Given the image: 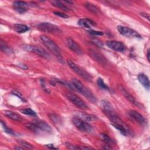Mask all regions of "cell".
Instances as JSON below:
<instances>
[{
    "label": "cell",
    "mask_w": 150,
    "mask_h": 150,
    "mask_svg": "<svg viewBox=\"0 0 150 150\" xmlns=\"http://www.w3.org/2000/svg\"><path fill=\"white\" fill-rule=\"evenodd\" d=\"M21 112L25 115H30V116H33V117L37 116V114L35 112V111L32 110L31 108H24V109L21 110Z\"/></svg>",
    "instance_id": "obj_25"
},
{
    "label": "cell",
    "mask_w": 150,
    "mask_h": 150,
    "mask_svg": "<svg viewBox=\"0 0 150 150\" xmlns=\"http://www.w3.org/2000/svg\"><path fill=\"white\" fill-rule=\"evenodd\" d=\"M15 149H25L24 147H21V146H16L15 148Z\"/></svg>",
    "instance_id": "obj_40"
},
{
    "label": "cell",
    "mask_w": 150,
    "mask_h": 150,
    "mask_svg": "<svg viewBox=\"0 0 150 150\" xmlns=\"http://www.w3.org/2000/svg\"><path fill=\"white\" fill-rule=\"evenodd\" d=\"M101 107L103 109V111L106 115H108L112 112H114L115 111L111 104V103L107 100H101Z\"/></svg>",
    "instance_id": "obj_14"
},
{
    "label": "cell",
    "mask_w": 150,
    "mask_h": 150,
    "mask_svg": "<svg viewBox=\"0 0 150 150\" xmlns=\"http://www.w3.org/2000/svg\"><path fill=\"white\" fill-rule=\"evenodd\" d=\"M14 10L15 11H16L18 13L22 14L25 13L27 11L28 9L27 8H23V7H16V6H14Z\"/></svg>",
    "instance_id": "obj_31"
},
{
    "label": "cell",
    "mask_w": 150,
    "mask_h": 150,
    "mask_svg": "<svg viewBox=\"0 0 150 150\" xmlns=\"http://www.w3.org/2000/svg\"><path fill=\"white\" fill-rule=\"evenodd\" d=\"M66 97L71 103L79 108L81 110H87L88 108L86 103L77 95L73 93H67Z\"/></svg>",
    "instance_id": "obj_6"
},
{
    "label": "cell",
    "mask_w": 150,
    "mask_h": 150,
    "mask_svg": "<svg viewBox=\"0 0 150 150\" xmlns=\"http://www.w3.org/2000/svg\"><path fill=\"white\" fill-rule=\"evenodd\" d=\"M12 94H14V95H15V96H16L18 97H19L22 101H25V98L23 97L21 93H19V92H18V91H16L15 90V91H13Z\"/></svg>",
    "instance_id": "obj_35"
},
{
    "label": "cell",
    "mask_w": 150,
    "mask_h": 150,
    "mask_svg": "<svg viewBox=\"0 0 150 150\" xmlns=\"http://www.w3.org/2000/svg\"><path fill=\"white\" fill-rule=\"evenodd\" d=\"M68 65L69 67L74 71L76 73H77L79 76H80L81 77L87 81H91L92 80V77L90 76V74H88L85 70L82 69L81 67L78 66L76 64H75L73 61L70 60H67V61Z\"/></svg>",
    "instance_id": "obj_4"
},
{
    "label": "cell",
    "mask_w": 150,
    "mask_h": 150,
    "mask_svg": "<svg viewBox=\"0 0 150 150\" xmlns=\"http://www.w3.org/2000/svg\"><path fill=\"white\" fill-rule=\"evenodd\" d=\"M140 15H141L142 16H143L144 18L146 19L148 21H149L150 18H149V15L148 13H145V12H141V13H140Z\"/></svg>",
    "instance_id": "obj_36"
},
{
    "label": "cell",
    "mask_w": 150,
    "mask_h": 150,
    "mask_svg": "<svg viewBox=\"0 0 150 150\" xmlns=\"http://www.w3.org/2000/svg\"><path fill=\"white\" fill-rule=\"evenodd\" d=\"M0 48L1 51L5 53L11 54L12 53V50L11 49V48L9 47L2 39H1L0 40Z\"/></svg>",
    "instance_id": "obj_23"
},
{
    "label": "cell",
    "mask_w": 150,
    "mask_h": 150,
    "mask_svg": "<svg viewBox=\"0 0 150 150\" xmlns=\"http://www.w3.org/2000/svg\"><path fill=\"white\" fill-rule=\"evenodd\" d=\"M129 115L132 119H134L138 124H139L141 125H144L145 124L146 120H145V118L137 111L130 110L129 111Z\"/></svg>",
    "instance_id": "obj_13"
},
{
    "label": "cell",
    "mask_w": 150,
    "mask_h": 150,
    "mask_svg": "<svg viewBox=\"0 0 150 150\" xmlns=\"http://www.w3.org/2000/svg\"><path fill=\"white\" fill-rule=\"evenodd\" d=\"M40 39L42 43L57 57L59 62L62 64H64V61L62 55L61 50L57 45L50 38L45 35H40Z\"/></svg>",
    "instance_id": "obj_1"
},
{
    "label": "cell",
    "mask_w": 150,
    "mask_h": 150,
    "mask_svg": "<svg viewBox=\"0 0 150 150\" xmlns=\"http://www.w3.org/2000/svg\"><path fill=\"white\" fill-rule=\"evenodd\" d=\"M67 45L69 49H70L73 52L79 55H81L83 53V50L81 47L71 38H69L66 40Z\"/></svg>",
    "instance_id": "obj_11"
},
{
    "label": "cell",
    "mask_w": 150,
    "mask_h": 150,
    "mask_svg": "<svg viewBox=\"0 0 150 150\" xmlns=\"http://www.w3.org/2000/svg\"><path fill=\"white\" fill-rule=\"evenodd\" d=\"M39 29L49 33H58L61 32L60 29L56 25L48 22H43L37 25Z\"/></svg>",
    "instance_id": "obj_7"
},
{
    "label": "cell",
    "mask_w": 150,
    "mask_h": 150,
    "mask_svg": "<svg viewBox=\"0 0 150 150\" xmlns=\"http://www.w3.org/2000/svg\"><path fill=\"white\" fill-rule=\"evenodd\" d=\"M66 146L67 148H68L69 149H80V146H78L77 145H71L69 143H66Z\"/></svg>",
    "instance_id": "obj_33"
},
{
    "label": "cell",
    "mask_w": 150,
    "mask_h": 150,
    "mask_svg": "<svg viewBox=\"0 0 150 150\" xmlns=\"http://www.w3.org/2000/svg\"><path fill=\"white\" fill-rule=\"evenodd\" d=\"M105 45L110 49L117 52L124 51L125 48L124 45L122 42H118V41H115V40L107 41L105 43Z\"/></svg>",
    "instance_id": "obj_10"
},
{
    "label": "cell",
    "mask_w": 150,
    "mask_h": 150,
    "mask_svg": "<svg viewBox=\"0 0 150 150\" xmlns=\"http://www.w3.org/2000/svg\"><path fill=\"white\" fill-rule=\"evenodd\" d=\"M149 53H150V52H149V49H148L147 50V53H146V57H147V60H148V62H149Z\"/></svg>",
    "instance_id": "obj_39"
},
{
    "label": "cell",
    "mask_w": 150,
    "mask_h": 150,
    "mask_svg": "<svg viewBox=\"0 0 150 150\" xmlns=\"http://www.w3.org/2000/svg\"><path fill=\"white\" fill-rule=\"evenodd\" d=\"M85 6L86 8L91 13L96 14V15H98L101 13L100 10L98 8H97L96 5L94 4L90 3V2H86L85 4Z\"/></svg>",
    "instance_id": "obj_20"
},
{
    "label": "cell",
    "mask_w": 150,
    "mask_h": 150,
    "mask_svg": "<svg viewBox=\"0 0 150 150\" xmlns=\"http://www.w3.org/2000/svg\"><path fill=\"white\" fill-rule=\"evenodd\" d=\"M22 48L29 52H32L43 58L45 59H49L50 57V54L43 48L36 46V45H28V44H24L21 46Z\"/></svg>",
    "instance_id": "obj_3"
},
{
    "label": "cell",
    "mask_w": 150,
    "mask_h": 150,
    "mask_svg": "<svg viewBox=\"0 0 150 150\" xmlns=\"http://www.w3.org/2000/svg\"><path fill=\"white\" fill-rule=\"evenodd\" d=\"M77 117L85 121H91L96 118V117L92 115L88 114L84 112H79L77 114Z\"/></svg>",
    "instance_id": "obj_22"
},
{
    "label": "cell",
    "mask_w": 150,
    "mask_h": 150,
    "mask_svg": "<svg viewBox=\"0 0 150 150\" xmlns=\"http://www.w3.org/2000/svg\"><path fill=\"white\" fill-rule=\"evenodd\" d=\"M138 80L139 82L147 90L149 88V81L148 77L144 73L139 74L138 76Z\"/></svg>",
    "instance_id": "obj_18"
},
{
    "label": "cell",
    "mask_w": 150,
    "mask_h": 150,
    "mask_svg": "<svg viewBox=\"0 0 150 150\" xmlns=\"http://www.w3.org/2000/svg\"><path fill=\"white\" fill-rule=\"evenodd\" d=\"M50 2L51 3V4L53 6H54L55 7H57L59 9H61L63 11H69V9L68 8V7L67 6H66L64 4H63L61 1L53 0V1H50Z\"/></svg>",
    "instance_id": "obj_21"
},
{
    "label": "cell",
    "mask_w": 150,
    "mask_h": 150,
    "mask_svg": "<svg viewBox=\"0 0 150 150\" xmlns=\"http://www.w3.org/2000/svg\"><path fill=\"white\" fill-rule=\"evenodd\" d=\"M56 15L59 16V17H61V18H67L69 17L68 15H67L66 14L64 13H62V12H57V11H54L53 12Z\"/></svg>",
    "instance_id": "obj_34"
},
{
    "label": "cell",
    "mask_w": 150,
    "mask_h": 150,
    "mask_svg": "<svg viewBox=\"0 0 150 150\" xmlns=\"http://www.w3.org/2000/svg\"><path fill=\"white\" fill-rule=\"evenodd\" d=\"M90 34L92 35H103L104 33L103 32H100V31H96L95 30H93V29H90L88 31Z\"/></svg>",
    "instance_id": "obj_32"
},
{
    "label": "cell",
    "mask_w": 150,
    "mask_h": 150,
    "mask_svg": "<svg viewBox=\"0 0 150 150\" xmlns=\"http://www.w3.org/2000/svg\"><path fill=\"white\" fill-rule=\"evenodd\" d=\"M49 148H50V149H57V148H56V147H54L53 146V145H51V144H49V145H46Z\"/></svg>",
    "instance_id": "obj_38"
},
{
    "label": "cell",
    "mask_w": 150,
    "mask_h": 150,
    "mask_svg": "<svg viewBox=\"0 0 150 150\" xmlns=\"http://www.w3.org/2000/svg\"><path fill=\"white\" fill-rule=\"evenodd\" d=\"M13 5L14 6L23 8H27V6H29V4L25 1H15L13 2Z\"/></svg>",
    "instance_id": "obj_28"
},
{
    "label": "cell",
    "mask_w": 150,
    "mask_h": 150,
    "mask_svg": "<svg viewBox=\"0 0 150 150\" xmlns=\"http://www.w3.org/2000/svg\"><path fill=\"white\" fill-rule=\"evenodd\" d=\"M13 29L14 30L18 33H23L28 30H29V28L28 26L26 25L23 24H21V23H16L13 26Z\"/></svg>",
    "instance_id": "obj_19"
},
{
    "label": "cell",
    "mask_w": 150,
    "mask_h": 150,
    "mask_svg": "<svg viewBox=\"0 0 150 150\" xmlns=\"http://www.w3.org/2000/svg\"><path fill=\"white\" fill-rule=\"evenodd\" d=\"M72 86L75 88L76 90L78 91L81 93L84 96H85L88 100L93 103H96L97 101L96 97L93 94V93L87 87L84 86L83 83L78 80L77 79H74L71 81Z\"/></svg>",
    "instance_id": "obj_2"
},
{
    "label": "cell",
    "mask_w": 150,
    "mask_h": 150,
    "mask_svg": "<svg viewBox=\"0 0 150 150\" xmlns=\"http://www.w3.org/2000/svg\"><path fill=\"white\" fill-rule=\"evenodd\" d=\"M19 144H20L21 146L24 147L25 149H33V148L32 145L26 141H19Z\"/></svg>",
    "instance_id": "obj_30"
},
{
    "label": "cell",
    "mask_w": 150,
    "mask_h": 150,
    "mask_svg": "<svg viewBox=\"0 0 150 150\" xmlns=\"http://www.w3.org/2000/svg\"><path fill=\"white\" fill-rule=\"evenodd\" d=\"M4 114L8 118L11 119L13 121H22V117L18 114L17 113L10 111V110H5L4 111Z\"/></svg>",
    "instance_id": "obj_17"
},
{
    "label": "cell",
    "mask_w": 150,
    "mask_h": 150,
    "mask_svg": "<svg viewBox=\"0 0 150 150\" xmlns=\"http://www.w3.org/2000/svg\"><path fill=\"white\" fill-rule=\"evenodd\" d=\"M88 53L90 56L97 63L102 65H106L108 64L107 59L104 56V55L97 51L93 49H89L88 50Z\"/></svg>",
    "instance_id": "obj_9"
},
{
    "label": "cell",
    "mask_w": 150,
    "mask_h": 150,
    "mask_svg": "<svg viewBox=\"0 0 150 150\" xmlns=\"http://www.w3.org/2000/svg\"><path fill=\"white\" fill-rule=\"evenodd\" d=\"M1 125H2V127L4 129L5 132H6L8 134H11V135H15L14 131L12 129H11L10 128L6 126V125L2 121H1Z\"/></svg>",
    "instance_id": "obj_29"
},
{
    "label": "cell",
    "mask_w": 150,
    "mask_h": 150,
    "mask_svg": "<svg viewBox=\"0 0 150 150\" xmlns=\"http://www.w3.org/2000/svg\"><path fill=\"white\" fill-rule=\"evenodd\" d=\"M18 66H19V67H21V69H23V70H26V69H28V67H27V66H26L25 64H23V63L19 64H18Z\"/></svg>",
    "instance_id": "obj_37"
},
{
    "label": "cell",
    "mask_w": 150,
    "mask_h": 150,
    "mask_svg": "<svg viewBox=\"0 0 150 150\" xmlns=\"http://www.w3.org/2000/svg\"><path fill=\"white\" fill-rule=\"evenodd\" d=\"M97 83L98 86L99 87H100L101 88H103L104 90H109L108 87L107 86V84L104 83V80L101 78H98L97 80Z\"/></svg>",
    "instance_id": "obj_26"
},
{
    "label": "cell",
    "mask_w": 150,
    "mask_h": 150,
    "mask_svg": "<svg viewBox=\"0 0 150 150\" xmlns=\"http://www.w3.org/2000/svg\"><path fill=\"white\" fill-rule=\"evenodd\" d=\"M49 117L50 119V120L52 121L55 124H61L62 119L59 115L54 113H50L49 114Z\"/></svg>",
    "instance_id": "obj_24"
},
{
    "label": "cell",
    "mask_w": 150,
    "mask_h": 150,
    "mask_svg": "<svg viewBox=\"0 0 150 150\" xmlns=\"http://www.w3.org/2000/svg\"><path fill=\"white\" fill-rule=\"evenodd\" d=\"M39 127L41 132H46V133H50L52 131V128L50 125L45 122V121H35L34 122Z\"/></svg>",
    "instance_id": "obj_16"
},
{
    "label": "cell",
    "mask_w": 150,
    "mask_h": 150,
    "mask_svg": "<svg viewBox=\"0 0 150 150\" xmlns=\"http://www.w3.org/2000/svg\"><path fill=\"white\" fill-rule=\"evenodd\" d=\"M100 138L101 139V140H103L104 142L109 144L112 142V140L111 139V138L108 136L107 134L102 133L100 134Z\"/></svg>",
    "instance_id": "obj_27"
},
{
    "label": "cell",
    "mask_w": 150,
    "mask_h": 150,
    "mask_svg": "<svg viewBox=\"0 0 150 150\" xmlns=\"http://www.w3.org/2000/svg\"><path fill=\"white\" fill-rule=\"evenodd\" d=\"M72 122L76 128L81 132H90L93 129L91 125L77 117L73 118Z\"/></svg>",
    "instance_id": "obj_5"
},
{
    "label": "cell",
    "mask_w": 150,
    "mask_h": 150,
    "mask_svg": "<svg viewBox=\"0 0 150 150\" xmlns=\"http://www.w3.org/2000/svg\"><path fill=\"white\" fill-rule=\"evenodd\" d=\"M78 25L90 29H91V26H96V22L88 18H82L79 19L78 21Z\"/></svg>",
    "instance_id": "obj_15"
},
{
    "label": "cell",
    "mask_w": 150,
    "mask_h": 150,
    "mask_svg": "<svg viewBox=\"0 0 150 150\" xmlns=\"http://www.w3.org/2000/svg\"><path fill=\"white\" fill-rule=\"evenodd\" d=\"M117 29L118 32L120 33V34L126 37L141 38V36L139 33H138L135 30L129 28L128 27L122 25H118L117 26Z\"/></svg>",
    "instance_id": "obj_8"
},
{
    "label": "cell",
    "mask_w": 150,
    "mask_h": 150,
    "mask_svg": "<svg viewBox=\"0 0 150 150\" xmlns=\"http://www.w3.org/2000/svg\"><path fill=\"white\" fill-rule=\"evenodd\" d=\"M120 90L122 93V94L124 95V96L132 104H133L134 105H135V106L138 107H141V105L139 103H138L137 101V100H136V98L132 96L131 95L127 90H126L124 88H123L122 87H121Z\"/></svg>",
    "instance_id": "obj_12"
}]
</instances>
